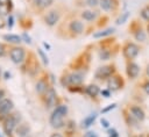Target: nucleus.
I'll return each instance as SVG.
<instances>
[{
    "mask_svg": "<svg viewBox=\"0 0 149 137\" xmlns=\"http://www.w3.org/2000/svg\"><path fill=\"white\" fill-rule=\"evenodd\" d=\"M128 16H129V13H128V12H125V13H122V14L120 15V17L116 20V24H122V23H125V22L127 21Z\"/></svg>",
    "mask_w": 149,
    "mask_h": 137,
    "instance_id": "nucleus-25",
    "label": "nucleus"
},
{
    "mask_svg": "<svg viewBox=\"0 0 149 137\" xmlns=\"http://www.w3.org/2000/svg\"><path fill=\"white\" fill-rule=\"evenodd\" d=\"M141 16H142L143 20H146V21L149 22V5L146 6L144 8H142V10H141Z\"/></svg>",
    "mask_w": 149,
    "mask_h": 137,
    "instance_id": "nucleus-26",
    "label": "nucleus"
},
{
    "mask_svg": "<svg viewBox=\"0 0 149 137\" xmlns=\"http://www.w3.org/2000/svg\"><path fill=\"white\" fill-rule=\"evenodd\" d=\"M7 55V48L3 43H0V57H5Z\"/></svg>",
    "mask_w": 149,
    "mask_h": 137,
    "instance_id": "nucleus-28",
    "label": "nucleus"
},
{
    "mask_svg": "<svg viewBox=\"0 0 149 137\" xmlns=\"http://www.w3.org/2000/svg\"><path fill=\"white\" fill-rule=\"evenodd\" d=\"M139 137H144V136H143V135H141V136H139Z\"/></svg>",
    "mask_w": 149,
    "mask_h": 137,
    "instance_id": "nucleus-45",
    "label": "nucleus"
},
{
    "mask_svg": "<svg viewBox=\"0 0 149 137\" xmlns=\"http://www.w3.org/2000/svg\"><path fill=\"white\" fill-rule=\"evenodd\" d=\"M14 108V103L10 99L3 98L0 101V120H3L6 116H8L10 114V111Z\"/></svg>",
    "mask_w": 149,
    "mask_h": 137,
    "instance_id": "nucleus-7",
    "label": "nucleus"
},
{
    "mask_svg": "<svg viewBox=\"0 0 149 137\" xmlns=\"http://www.w3.org/2000/svg\"><path fill=\"white\" fill-rule=\"evenodd\" d=\"M52 2H54V0H34L35 6H36L38 9H41V10H43V9H45V8H48V7H50V6L52 5Z\"/></svg>",
    "mask_w": 149,
    "mask_h": 137,
    "instance_id": "nucleus-19",
    "label": "nucleus"
},
{
    "mask_svg": "<svg viewBox=\"0 0 149 137\" xmlns=\"http://www.w3.org/2000/svg\"><path fill=\"white\" fill-rule=\"evenodd\" d=\"M108 132H109V136L108 137H119V134H118V131L115 129H109Z\"/></svg>",
    "mask_w": 149,
    "mask_h": 137,
    "instance_id": "nucleus-35",
    "label": "nucleus"
},
{
    "mask_svg": "<svg viewBox=\"0 0 149 137\" xmlns=\"http://www.w3.org/2000/svg\"><path fill=\"white\" fill-rule=\"evenodd\" d=\"M0 78H1V68H0Z\"/></svg>",
    "mask_w": 149,
    "mask_h": 137,
    "instance_id": "nucleus-44",
    "label": "nucleus"
},
{
    "mask_svg": "<svg viewBox=\"0 0 149 137\" xmlns=\"http://www.w3.org/2000/svg\"><path fill=\"white\" fill-rule=\"evenodd\" d=\"M113 33H114V28H107V29H105V30H100V31L94 33L92 36H93L94 38H101V37H105V36H109V35H112Z\"/></svg>",
    "mask_w": 149,
    "mask_h": 137,
    "instance_id": "nucleus-23",
    "label": "nucleus"
},
{
    "mask_svg": "<svg viewBox=\"0 0 149 137\" xmlns=\"http://www.w3.org/2000/svg\"><path fill=\"white\" fill-rule=\"evenodd\" d=\"M86 3H87L90 7H95V6H98L99 0H86Z\"/></svg>",
    "mask_w": 149,
    "mask_h": 137,
    "instance_id": "nucleus-32",
    "label": "nucleus"
},
{
    "mask_svg": "<svg viewBox=\"0 0 149 137\" xmlns=\"http://www.w3.org/2000/svg\"><path fill=\"white\" fill-rule=\"evenodd\" d=\"M142 88H143V91L149 95V80H146V81L142 84Z\"/></svg>",
    "mask_w": 149,
    "mask_h": 137,
    "instance_id": "nucleus-31",
    "label": "nucleus"
},
{
    "mask_svg": "<svg viewBox=\"0 0 149 137\" xmlns=\"http://www.w3.org/2000/svg\"><path fill=\"white\" fill-rule=\"evenodd\" d=\"M84 93H85L86 95H88L90 98H95V96H98V94L100 93V89H99V87H98L97 85L91 84V85H87V86L84 88Z\"/></svg>",
    "mask_w": 149,
    "mask_h": 137,
    "instance_id": "nucleus-15",
    "label": "nucleus"
},
{
    "mask_svg": "<svg viewBox=\"0 0 149 137\" xmlns=\"http://www.w3.org/2000/svg\"><path fill=\"white\" fill-rule=\"evenodd\" d=\"M126 72H127V75H128L129 79H135V78H137V75L140 73V66L136 63H134L132 60H128Z\"/></svg>",
    "mask_w": 149,
    "mask_h": 137,
    "instance_id": "nucleus-12",
    "label": "nucleus"
},
{
    "mask_svg": "<svg viewBox=\"0 0 149 137\" xmlns=\"http://www.w3.org/2000/svg\"><path fill=\"white\" fill-rule=\"evenodd\" d=\"M21 38H22V39H24V42H26V43H28V44H30V43H31L30 37L27 35V33H23V34H22V36H21Z\"/></svg>",
    "mask_w": 149,
    "mask_h": 137,
    "instance_id": "nucleus-33",
    "label": "nucleus"
},
{
    "mask_svg": "<svg viewBox=\"0 0 149 137\" xmlns=\"http://www.w3.org/2000/svg\"><path fill=\"white\" fill-rule=\"evenodd\" d=\"M95 118H97V114H91V115L86 116L81 122V128H90L94 123Z\"/></svg>",
    "mask_w": 149,
    "mask_h": 137,
    "instance_id": "nucleus-22",
    "label": "nucleus"
},
{
    "mask_svg": "<svg viewBox=\"0 0 149 137\" xmlns=\"http://www.w3.org/2000/svg\"><path fill=\"white\" fill-rule=\"evenodd\" d=\"M5 95H6V92H5V91L1 88V89H0V101H1V100L5 98Z\"/></svg>",
    "mask_w": 149,
    "mask_h": 137,
    "instance_id": "nucleus-39",
    "label": "nucleus"
},
{
    "mask_svg": "<svg viewBox=\"0 0 149 137\" xmlns=\"http://www.w3.org/2000/svg\"><path fill=\"white\" fill-rule=\"evenodd\" d=\"M37 52H38V55H40V57H41V59L43 60V63H44L45 65H48V64H49V59H48V57H47V55L44 53V51H43L42 49H37Z\"/></svg>",
    "mask_w": 149,
    "mask_h": 137,
    "instance_id": "nucleus-27",
    "label": "nucleus"
},
{
    "mask_svg": "<svg viewBox=\"0 0 149 137\" xmlns=\"http://www.w3.org/2000/svg\"><path fill=\"white\" fill-rule=\"evenodd\" d=\"M113 74H115L114 65H105V66L99 67L95 71V78L99 80H105L107 78H111Z\"/></svg>",
    "mask_w": 149,
    "mask_h": 137,
    "instance_id": "nucleus-6",
    "label": "nucleus"
},
{
    "mask_svg": "<svg viewBox=\"0 0 149 137\" xmlns=\"http://www.w3.org/2000/svg\"><path fill=\"white\" fill-rule=\"evenodd\" d=\"M84 137H98V135H97V132H94V131H87V132L84 135Z\"/></svg>",
    "mask_w": 149,
    "mask_h": 137,
    "instance_id": "nucleus-36",
    "label": "nucleus"
},
{
    "mask_svg": "<svg viewBox=\"0 0 149 137\" xmlns=\"http://www.w3.org/2000/svg\"><path fill=\"white\" fill-rule=\"evenodd\" d=\"M1 137H2V136H1Z\"/></svg>",
    "mask_w": 149,
    "mask_h": 137,
    "instance_id": "nucleus-48",
    "label": "nucleus"
},
{
    "mask_svg": "<svg viewBox=\"0 0 149 137\" xmlns=\"http://www.w3.org/2000/svg\"><path fill=\"white\" fill-rule=\"evenodd\" d=\"M0 137H1V135H0Z\"/></svg>",
    "mask_w": 149,
    "mask_h": 137,
    "instance_id": "nucleus-47",
    "label": "nucleus"
},
{
    "mask_svg": "<svg viewBox=\"0 0 149 137\" xmlns=\"http://www.w3.org/2000/svg\"><path fill=\"white\" fill-rule=\"evenodd\" d=\"M68 106L66 104H57L56 108L54 109V111L50 115L49 122L51 124L52 128L55 129H61L65 125L64 123V117L68 114Z\"/></svg>",
    "mask_w": 149,
    "mask_h": 137,
    "instance_id": "nucleus-1",
    "label": "nucleus"
},
{
    "mask_svg": "<svg viewBox=\"0 0 149 137\" xmlns=\"http://www.w3.org/2000/svg\"><path fill=\"white\" fill-rule=\"evenodd\" d=\"M107 86L109 91H119L120 88L123 87V80L122 77L119 74H113L111 78H108Z\"/></svg>",
    "mask_w": 149,
    "mask_h": 137,
    "instance_id": "nucleus-10",
    "label": "nucleus"
},
{
    "mask_svg": "<svg viewBox=\"0 0 149 137\" xmlns=\"http://www.w3.org/2000/svg\"><path fill=\"white\" fill-rule=\"evenodd\" d=\"M49 87H50V86L48 85L47 80H45V79H43V78H41V79L36 82V92H37L41 96L47 92V89H48Z\"/></svg>",
    "mask_w": 149,
    "mask_h": 137,
    "instance_id": "nucleus-16",
    "label": "nucleus"
},
{
    "mask_svg": "<svg viewBox=\"0 0 149 137\" xmlns=\"http://www.w3.org/2000/svg\"><path fill=\"white\" fill-rule=\"evenodd\" d=\"M128 111H129V114L139 122H142L143 120H144V117H146V114H144V110L140 107V106H137V104H132V106H129L128 107Z\"/></svg>",
    "mask_w": 149,
    "mask_h": 137,
    "instance_id": "nucleus-11",
    "label": "nucleus"
},
{
    "mask_svg": "<svg viewBox=\"0 0 149 137\" xmlns=\"http://www.w3.org/2000/svg\"><path fill=\"white\" fill-rule=\"evenodd\" d=\"M13 24H14V17H13V15H9L7 19V27L10 29L13 27Z\"/></svg>",
    "mask_w": 149,
    "mask_h": 137,
    "instance_id": "nucleus-30",
    "label": "nucleus"
},
{
    "mask_svg": "<svg viewBox=\"0 0 149 137\" xmlns=\"http://www.w3.org/2000/svg\"><path fill=\"white\" fill-rule=\"evenodd\" d=\"M43 45H44L47 49H50V45H49V44H47V43H43Z\"/></svg>",
    "mask_w": 149,
    "mask_h": 137,
    "instance_id": "nucleus-43",
    "label": "nucleus"
},
{
    "mask_svg": "<svg viewBox=\"0 0 149 137\" xmlns=\"http://www.w3.org/2000/svg\"><path fill=\"white\" fill-rule=\"evenodd\" d=\"M12 8V0H0V15H8Z\"/></svg>",
    "mask_w": 149,
    "mask_h": 137,
    "instance_id": "nucleus-14",
    "label": "nucleus"
},
{
    "mask_svg": "<svg viewBox=\"0 0 149 137\" xmlns=\"http://www.w3.org/2000/svg\"><path fill=\"white\" fill-rule=\"evenodd\" d=\"M5 24H6V22H5L3 17H2V15H0V29H2L5 27Z\"/></svg>",
    "mask_w": 149,
    "mask_h": 137,
    "instance_id": "nucleus-38",
    "label": "nucleus"
},
{
    "mask_svg": "<svg viewBox=\"0 0 149 137\" xmlns=\"http://www.w3.org/2000/svg\"><path fill=\"white\" fill-rule=\"evenodd\" d=\"M42 99H43V102H44V106L45 108H52V107H56V102H57V95H56V92L52 87H49L47 89V92L42 95Z\"/></svg>",
    "mask_w": 149,
    "mask_h": 137,
    "instance_id": "nucleus-5",
    "label": "nucleus"
},
{
    "mask_svg": "<svg viewBox=\"0 0 149 137\" xmlns=\"http://www.w3.org/2000/svg\"><path fill=\"white\" fill-rule=\"evenodd\" d=\"M64 79L66 86H79L84 80V75L80 72H72L70 74H66Z\"/></svg>",
    "mask_w": 149,
    "mask_h": 137,
    "instance_id": "nucleus-8",
    "label": "nucleus"
},
{
    "mask_svg": "<svg viewBox=\"0 0 149 137\" xmlns=\"http://www.w3.org/2000/svg\"><path fill=\"white\" fill-rule=\"evenodd\" d=\"M59 17H61L59 12L56 10V9H52V10L47 12V13L43 15V21H44L45 24H48L49 27H54V26L59 21Z\"/></svg>",
    "mask_w": 149,
    "mask_h": 137,
    "instance_id": "nucleus-9",
    "label": "nucleus"
},
{
    "mask_svg": "<svg viewBox=\"0 0 149 137\" xmlns=\"http://www.w3.org/2000/svg\"><path fill=\"white\" fill-rule=\"evenodd\" d=\"M50 137H63V135H61V134H58V132H55V134H52Z\"/></svg>",
    "mask_w": 149,
    "mask_h": 137,
    "instance_id": "nucleus-40",
    "label": "nucleus"
},
{
    "mask_svg": "<svg viewBox=\"0 0 149 137\" xmlns=\"http://www.w3.org/2000/svg\"><path fill=\"white\" fill-rule=\"evenodd\" d=\"M10 60L15 64H21L26 58V50L22 46H13L9 50Z\"/></svg>",
    "mask_w": 149,
    "mask_h": 137,
    "instance_id": "nucleus-4",
    "label": "nucleus"
},
{
    "mask_svg": "<svg viewBox=\"0 0 149 137\" xmlns=\"http://www.w3.org/2000/svg\"><path fill=\"white\" fill-rule=\"evenodd\" d=\"M116 107V103H112V104H109L108 107H106V108H104V109H101V113L102 114H105V113H107V111H109V110H112V109H114Z\"/></svg>",
    "mask_w": 149,
    "mask_h": 137,
    "instance_id": "nucleus-29",
    "label": "nucleus"
},
{
    "mask_svg": "<svg viewBox=\"0 0 149 137\" xmlns=\"http://www.w3.org/2000/svg\"><path fill=\"white\" fill-rule=\"evenodd\" d=\"M99 5L102 10L109 12L113 9V6L116 5V1L115 0H99Z\"/></svg>",
    "mask_w": 149,
    "mask_h": 137,
    "instance_id": "nucleus-18",
    "label": "nucleus"
},
{
    "mask_svg": "<svg viewBox=\"0 0 149 137\" xmlns=\"http://www.w3.org/2000/svg\"><path fill=\"white\" fill-rule=\"evenodd\" d=\"M100 123H101V125H102L104 128H106V129H107V128H109V122H108L106 118H104V117H102V118L100 120Z\"/></svg>",
    "mask_w": 149,
    "mask_h": 137,
    "instance_id": "nucleus-34",
    "label": "nucleus"
},
{
    "mask_svg": "<svg viewBox=\"0 0 149 137\" xmlns=\"http://www.w3.org/2000/svg\"><path fill=\"white\" fill-rule=\"evenodd\" d=\"M148 30H149V24H148Z\"/></svg>",
    "mask_w": 149,
    "mask_h": 137,
    "instance_id": "nucleus-46",
    "label": "nucleus"
},
{
    "mask_svg": "<svg viewBox=\"0 0 149 137\" xmlns=\"http://www.w3.org/2000/svg\"><path fill=\"white\" fill-rule=\"evenodd\" d=\"M9 77H10V74H9L8 72H6V73H5V79H8Z\"/></svg>",
    "mask_w": 149,
    "mask_h": 137,
    "instance_id": "nucleus-42",
    "label": "nucleus"
},
{
    "mask_svg": "<svg viewBox=\"0 0 149 137\" xmlns=\"http://www.w3.org/2000/svg\"><path fill=\"white\" fill-rule=\"evenodd\" d=\"M101 95H104L105 98H108L111 95V91L109 89H104V91H101Z\"/></svg>",
    "mask_w": 149,
    "mask_h": 137,
    "instance_id": "nucleus-37",
    "label": "nucleus"
},
{
    "mask_svg": "<svg viewBox=\"0 0 149 137\" xmlns=\"http://www.w3.org/2000/svg\"><path fill=\"white\" fill-rule=\"evenodd\" d=\"M97 12H93V10H83L80 16L85 20V21H94L97 19Z\"/></svg>",
    "mask_w": 149,
    "mask_h": 137,
    "instance_id": "nucleus-20",
    "label": "nucleus"
},
{
    "mask_svg": "<svg viewBox=\"0 0 149 137\" xmlns=\"http://www.w3.org/2000/svg\"><path fill=\"white\" fill-rule=\"evenodd\" d=\"M19 121H20V117L17 116V114H9L8 116H6L2 120V129H3V132L6 134V136H8V137L12 136L13 131L19 125Z\"/></svg>",
    "mask_w": 149,
    "mask_h": 137,
    "instance_id": "nucleus-2",
    "label": "nucleus"
},
{
    "mask_svg": "<svg viewBox=\"0 0 149 137\" xmlns=\"http://www.w3.org/2000/svg\"><path fill=\"white\" fill-rule=\"evenodd\" d=\"M16 132L20 137H26L27 134L29 132V128L26 125V124H19V127H16Z\"/></svg>",
    "mask_w": 149,
    "mask_h": 137,
    "instance_id": "nucleus-24",
    "label": "nucleus"
},
{
    "mask_svg": "<svg viewBox=\"0 0 149 137\" xmlns=\"http://www.w3.org/2000/svg\"><path fill=\"white\" fill-rule=\"evenodd\" d=\"M2 38H3L7 43H9V44H20V43L22 42L21 36L15 35V34H6V35L2 36Z\"/></svg>",
    "mask_w": 149,
    "mask_h": 137,
    "instance_id": "nucleus-17",
    "label": "nucleus"
},
{
    "mask_svg": "<svg viewBox=\"0 0 149 137\" xmlns=\"http://www.w3.org/2000/svg\"><path fill=\"white\" fill-rule=\"evenodd\" d=\"M140 52V48L134 42H127L122 48V55L127 60H133Z\"/></svg>",
    "mask_w": 149,
    "mask_h": 137,
    "instance_id": "nucleus-3",
    "label": "nucleus"
},
{
    "mask_svg": "<svg viewBox=\"0 0 149 137\" xmlns=\"http://www.w3.org/2000/svg\"><path fill=\"white\" fill-rule=\"evenodd\" d=\"M69 29H70V31H72L74 35H79V34H81L83 30H84V24H83V22L79 21V20H72V21L70 22V24H69Z\"/></svg>",
    "mask_w": 149,
    "mask_h": 137,
    "instance_id": "nucleus-13",
    "label": "nucleus"
},
{
    "mask_svg": "<svg viewBox=\"0 0 149 137\" xmlns=\"http://www.w3.org/2000/svg\"><path fill=\"white\" fill-rule=\"evenodd\" d=\"M133 35H134L136 41H140V42L146 41V33L141 27H139L137 29H133Z\"/></svg>",
    "mask_w": 149,
    "mask_h": 137,
    "instance_id": "nucleus-21",
    "label": "nucleus"
},
{
    "mask_svg": "<svg viewBox=\"0 0 149 137\" xmlns=\"http://www.w3.org/2000/svg\"><path fill=\"white\" fill-rule=\"evenodd\" d=\"M146 74H147V77H149V64L147 65V68H146Z\"/></svg>",
    "mask_w": 149,
    "mask_h": 137,
    "instance_id": "nucleus-41",
    "label": "nucleus"
}]
</instances>
